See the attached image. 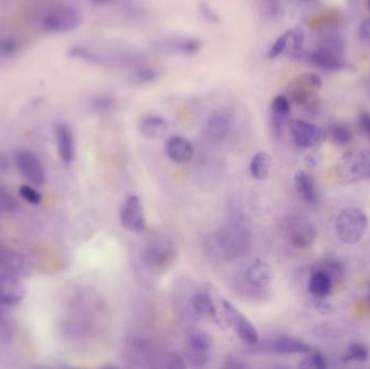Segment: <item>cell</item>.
<instances>
[{
    "label": "cell",
    "mask_w": 370,
    "mask_h": 369,
    "mask_svg": "<svg viewBox=\"0 0 370 369\" xmlns=\"http://www.w3.org/2000/svg\"><path fill=\"white\" fill-rule=\"evenodd\" d=\"M367 359V349L360 343H353L351 345L344 357L346 362H365Z\"/></svg>",
    "instance_id": "f35d334b"
},
{
    "label": "cell",
    "mask_w": 370,
    "mask_h": 369,
    "mask_svg": "<svg viewBox=\"0 0 370 369\" xmlns=\"http://www.w3.org/2000/svg\"><path fill=\"white\" fill-rule=\"evenodd\" d=\"M231 127V115L224 109L211 111L202 124V130L210 141L220 142L227 138Z\"/></svg>",
    "instance_id": "4fadbf2b"
},
{
    "label": "cell",
    "mask_w": 370,
    "mask_h": 369,
    "mask_svg": "<svg viewBox=\"0 0 370 369\" xmlns=\"http://www.w3.org/2000/svg\"><path fill=\"white\" fill-rule=\"evenodd\" d=\"M329 136L333 143L337 145H346L350 143L352 140V132L350 128L346 125L336 123V124L331 125L329 128Z\"/></svg>",
    "instance_id": "1f68e13d"
},
{
    "label": "cell",
    "mask_w": 370,
    "mask_h": 369,
    "mask_svg": "<svg viewBox=\"0 0 370 369\" xmlns=\"http://www.w3.org/2000/svg\"><path fill=\"white\" fill-rule=\"evenodd\" d=\"M290 35H292V28L283 33L276 40L274 44L272 45L271 49H270L267 57L269 59H276L277 57L284 53L285 50L288 47L289 39H290Z\"/></svg>",
    "instance_id": "d590c367"
},
{
    "label": "cell",
    "mask_w": 370,
    "mask_h": 369,
    "mask_svg": "<svg viewBox=\"0 0 370 369\" xmlns=\"http://www.w3.org/2000/svg\"><path fill=\"white\" fill-rule=\"evenodd\" d=\"M274 278L271 265L265 261L256 260L247 270V280L256 287H267Z\"/></svg>",
    "instance_id": "44dd1931"
},
{
    "label": "cell",
    "mask_w": 370,
    "mask_h": 369,
    "mask_svg": "<svg viewBox=\"0 0 370 369\" xmlns=\"http://www.w3.org/2000/svg\"><path fill=\"white\" fill-rule=\"evenodd\" d=\"M92 3L98 6L107 5V3H111L112 0H90Z\"/></svg>",
    "instance_id": "c3c4849f"
},
{
    "label": "cell",
    "mask_w": 370,
    "mask_h": 369,
    "mask_svg": "<svg viewBox=\"0 0 370 369\" xmlns=\"http://www.w3.org/2000/svg\"><path fill=\"white\" fill-rule=\"evenodd\" d=\"M368 9L370 10V0H367Z\"/></svg>",
    "instance_id": "f907efd6"
},
{
    "label": "cell",
    "mask_w": 370,
    "mask_h": 369,
    "mask_svg": "<svg viewBox=\"0 0 370 369\" xmlns=\"http://www.w3.org/2000/svg\"><path fill=\"white\" fill-rule=\"evenodd\" d=\"M198 12L206 22L211 23V24H219L221 22V19H220V15H218L217 11L206 0H202L198 3Z\"/></svg>",
    "instance_id": "74e56055"
},
{
    "label": "cell",
    "mask_w": 370,
    "mask_h": 369,
    "mask_svg": "<svg viewBox=\"0 0 370 369\" xmlns=\"http://www.w3.org/2000/svg\"><path fill=\"white\" fill-rule=\"evenodd\" d=\"M158 76L159 74L154 67L146 64H138L134 67V70L131 71L129 80L136 86H144V84L156 82Z\"/></svg>",
    "instance_id": "83f0119b"
},
{
    "label": "cell",
    "mask_w": 370,
    "mask_h": 369,
    "mask_svg": "<svg viewBox=\"0 0 370 369\" xmlns=\"http://www.w3.org/2000/svg\"><path fill=\"white\" fill-rule=\"evenodd\" d=\"M17 168L22 176L35 186H42L46 181L45 168L42 161L32 152L22 151L17 155Z\"/></svg>",
    "instance_id": "5bb4252c"
},
{
    "label": "cell",
    "mask_w": 370,
    "mask_h": 369,
    "mask_svg": "<svg viewBox=\"0 0 370 369\" xmlns=\"http://www.w3.org/2000/svg\"><path fill=\"white\" fill-rule=\"evenodd\" d=\"M360 39L370 44V18L365 19L360 23V30H358Z\"/></svg>",
    "instance_id": "bcb514c9"
},
{
    "label": "cell",
    "mask_w": 370,
    "mask_h": 369,
    "mask_svg": "<svg viewBox=\"0 0 370 369\" xmlns=\"http://www.w3.org/2000/svg\"><path fill=\"white\" fill-rule=\"evenodd\" d=\"M17 48V42L13 39H5L0 44V50H1V53H5V55H11V53H15Z\"/></svg>",
    "instance_id": "7dc6e473"
},
{
    "label": "cell",
    "mask_w": 370,
    "mask_h": 369,
    "mask_svg": "<svg viewBox=\"0 0 370 369\" xmlns=\"http://www.w3.org/2000/svg\"><path fill=\"white\" fill-rule=\"evenodd\" d=\"M300 1H302V3H312L313 0H300Z\"/></svg>",
    "instance_id": "681fc988"
},
{
    "label": "cell",
    "mask_w": 370,
    "mask_h": 369,
    "mask_svg": "<svg viewBox=\"0 0 370 369\" xmlns=\"http://www.w3.org/2000/svg\"><path fill=\"white\" fill-rule=\"evenodd\" d=\"M272 159L267 152H258L250 161V174L256 180H265L271 169Z\"/></svg>",
    "instance_id": "4316f807"
},
{
    "label": "cell",
    "mask_w": 370,
    "mask_h": 369,
    "mask_svg": "<svg viewBox=\"0 0 370 369\" xmlns=\"http://www.w3.org/2000/svg\"><path fill=\"white\" fill-rule=\"evenodd\" d=\"M321 270L325 271L331 278H339L344 274V268L340 261L328 259L323 263Z\"/></svg>",
    "instance_id": "ab89813d"
},
{
    "label": "cell",
    "mask_w": 370,
    "mask_h": 369,
    "mask_svg": "<svg viewBox=\"0 0 370 369\" xmlns=\"http://www.w3.org/2000/svg\"><path fill=\"white\" fill-rule=\"evenodd\" d=\"M321 159L323 156H321V152L313 151L306 157V166L310 169L315 168L321 164Z\"/></svg>",
    "instance_id": "f6af8a7d"
},
{
    "label": "cell",
    "mask_w": 370,
    "mask_h": 369,
    "mask_svg": "<svg viewBox=\"0 0 370 369\" xmlns=\"http://www.w3.org/2000/svg\"><path fill=\"white\" fill-rule=\"evenodd\" d=\"M82 23V13L72 6H58L48 11L42 20L44 30L53 34L73 32Z\"/></svg>",
    "instance_id": "8992f818"
},
{
    "label": "cell",
    "mask_w": 370,
    "mask_h": 369,
    "mask_svg": "<svg viewBox=\"0 0 370 369\" xmlns=\"http://www.w3.org/2000/svg\"><path fill=\"white\" fill-rule=\"evenodd\" d=\"M20 195L33 205H39L42 203V194L36 191L35 188L28 186H23L20 188Z\"/></svg>",
    "instance_id": "60d3db41"
},
{
    "label": "cell",
    "mask_w": 370,
    "mask_h": 369,
    "mask_svg": "<svg viewBox=\"0 0 370 369\" xmlns=\"http://www.w3.org/2000/svg\"><path fill=\"white\" fill-rule=\"evenodd\" d=\"M313 305L316 310L319 311V313H321V314L324 315H331L336 311L333 303H329L328 300H326L325 297H315Z\"/></svg>",
    "instance_id": "b9f144b4"
},
{
    "label": "cell",
    "mask_w": 370,
    "mask_h": 369,
    "mask_svg": "<svg viewBox=\"0 0 370 369\" xmlns=\"http://www.w3.org/2000/svg\"><path fill=\"white\" fill-rule=\"evenodd\" d=\"M270 109H271L272 129L276 136H281L285 126L288 124V118L292 113L290 100L285 94H279L272 101Z\"/></svg>",
    "instance_id": "e0dca14e"
},
{
    "label": "cell",
    "mask_w": 370,
    "mask_h": 369,
    "mask_svg": "<svg viewBox=\"0 0 370 369\" xmlns=\"http://www.w3.org/2000/svg\"><path fill=\"white\" fill-rule=\"evenodd\" d=\"M15 205L10 194L7 193L3 188H0V213L11 210Z\"/></svg>",
    "instance_id": "7bdbcfd3"
},
{
    "label": "cell",
    "mask_w": 370,
    "mask_h": 369,
    "mask_svg": "<svg viewBox=\"0 0 370 369\" xmlns=\"http://www.w3.org/2000/svg\"><path fill=\"white\" fill-rule=\"evenodd\" d=\"M215 244L224 258H238L249 249V231L240 223H227L218 231Z\"/></svg>",
    "instance_id": "7a4b0ae2"
},
{
    "label": "cell",
    "mask_w": 370,
    "mask_h": 369,
    "mask_svg": "<svg viewBox=\"0 0 370 369\" xmlns=\"http://www.w3.org/2000/svg\"><path fill=\"white\" fill-rule=\"evenodd\" d=\"M55 136L60 157L65 164H71L75 157L74 134L71 127L65 123H60L55 128Z\"/></svg>",
    "instance_id": "d6986e66"
},
{
    "label": "cell",
    "mask_w": 370,
    "mask_h": 369,
    "mask_svg": "<svg viewBox=\"0 0 370 369\" xmlns=\"http://www.w3.org/2000/svg\"><path fill=\"white\" fill-rule=\"evenodd\" d=\"M175 259V248L169 240H154L146 246L143 251L144 262L157 272L167 270Z\"/></svg>",
    "instance_id": "30bf717a"
},
{
    "label": "cell",
    "mask_w": 370,
    "mask_h": 369,
    "mask_svg": "<svg viewBox=\"0 0 370 369\" xmlns=\"http://www.w3.org/2000/svg\"><path fill=\"white\" fill-rule=\"evenodd\" d=\"M168 132V123L158 115H148L140 123V132L148 140H158Z\"/></svg>",
    "instance_id": "ffe728a7"
},
{
    "label": "cell",
    "mask_w": 370,
    "mask_h": 369,
    "mask_svg": "<svg viewBox=\"0 0 370 369\" xmlns=\"http://www.w3.org/2000/svg\"><path fill=\"white\" fill-rule=\"evenodd\" d=\"M368 299H369V301H370V295H369V297H368Z\"/></svg>",
    "instance_id": "f5cc1de1"
},
{
    "label": "cell",
    "mask_w": 370,
    "mask_h": 369,
    "mask_svg": "<svg viewBox=\"0 0 370 369\" xmlns=\"http://www.w3.org/2000/svg\"><path fill=\"white\" fill-rule=\"evenodd\" d=\"M321 84V77L315 73L298 75L287 84V97L300 107L311 109L319 99Z\"/></svg>",
    "instance_id": "5b68a950"
},
{
    "label": "cell",
    "mask_w": 370,
    "mask_h": 369,
    "mask_svg": "<svg viewBox=\"0 0 370 369\" xmlns=\"http://www.w3.org/2000/svg\"><path fill=\"white\" fill-rule=\"evenodd\" d=\"M116 105V100L109 94H99L91 100L90 107L96 113H109Z\"/></svg>",
    "instance_id": "836d02e7"
},
{
    "label": "cell",
    "mask_w": 370,
    "mask_h": 369,
    "mask_svg": "<svg viewBox=\"0 0 370 369\" xmlns=\"http://www.w3.org/2000/svg\"><path fill=\"white\" fill-rule=\"evenodd\" d=\"M192 307L196 314L211 317L218 325H222V320L220 318L218 313L217 305L213 303V297L208 291L196 294L192 299Z\"/></svg>",
    "instance_id": "603a6c76"
},
{
    "label": "cell",
    "mask_w": 370,
    "mask_h": 369,
    "mask_svg": "<svg viewBox=\"0 0 370 369\" xmlns=\"http://www.w3.org/2000/svg\"><path fill=\"white\" fill-rule=\"evenodd\" d=\"M331 288H333V278L321 269L316 270L308 280V291L314 296V298L328 296Z\"/></svg>",
    "instance_id": "cb8c5ba5"
},
{
    "label": "cell",
    "mask_w": 370,
    "mask_h": 369,
    "mask_svg": "<svg viewBox=\"0 0 370 369\" xmlns=\"http://www.w3.org/2000/svg\"><path fill=\"white\" fill-rule=\"evenodd\" d=\"M186 345L196 348V349L202 350V351L209 352L211 347H213V339L207 332L196 330V332L190 334Z\"/></svg>",
    "instance_id": "d6a6232c"
},
{
    "label": "cell",
    "mask_w": 370,
    "mask_h": 369,
    "mask_svg": "<svg viewBox=\"0 0 370 369\" xmlns=\"http://www.w3.org/2000/svg\"><path fill=\"white\" fill-rule=\"evenodd\" d=\"M158 47L173 55H194L200 53L202 42L195 37H171L159 42Z\"/></svg>",
    "instance_id": "ac0fdd59"
},
{
    "label": "cell",
    "mask_w": 370,
    "mask_h": 369,
    "mask_svg": "<svg viewBox=\"0 0 370 369\" xmlns=\"http://www.w3.org/2000/svg\"><path fill=\"white\" fill-rule=\"evenodd\" d=\"M304 42V30L300 26L292 28V35L289 39V51L294 57H298L301 55Z\"/></svg>",
    "instance_id": "e575fe53"
},
{
    "label": "cell",
    "mask_w": 370,
    "mask_h": 369,
    "mask_svg": "<svg viewBox=\"0 0 370 369\" xmlns=\"http://www.w3.org/2000/svg\"><path fill=\"white\" fill-rule=\"evenodd\" d=\"M300 368L304 369H325L327 362L324 355L319 352H310V354L299 365Z\"/></svg>",
    "instance_id": "8d00e7d4"
},
{
    "label": "cell",
    "mask_w": 370,
    "mask_h": 369,
    "mask_svg": "<svg viewBox=\"0 0 370 369\" xmlns=\"http://www.w3.org/2000/svg\"><path fill=\"white\" fill-rule=\"evenodd\" d=\"M121 226L128 232L140 234L146 228V215H144L143 205L136 195L129 196L121 206Z\"/></svg>",
    "instance_id": "8fae6325"
},
{
    "label": "cell",
    "mask_w": 370,
    "mask_h": 369,
    "mask_svg": "<svg viewBox=\"0 0 370 369\" xmlns=\"http://www.w3.org/2000/svg\"><path fill=\"white\" fill-rule=\"evenodd\" d=\"M288 128L294 144L301 149H314L327 139V132L321 127L301 119L289 120Z\"/></svg>",
    "instance_id": "52a82bcc"
},
{
    "label": "cell",
    "mask_w": 370,
    "mask_h": 369,
    "mask_svg": "<svg viewBox=\"0 0 370 369\" xmlns=\"http://www.w3.org/2000/svg\"><path fill=\"white\" fill-rule=\"evenodd\" d=\"M336 174L341 184L358 183L370 179V150L351 152L339 161Z\"/></svg>",
    "instance_id": "277c9868"
},
{
    "label": "cell",
    "mask_w": 370,
    "mask_h": 369,
    "mask_svg": "<svg viewBox=\"0 0 370 369\" xmlns=\"http://www.w3.org/2000/svg\"><path fill=\"white\" fill-rule=\"evenodd\" d=\"M261 353H271L277 355L306 354L310 353L311 348L306 342L294 338L281 337L267 340L254 345Z\"/></svg>",
    "instance_id": "7c38bea8"
},
{
    "label": "cell",
    "mask_w": 370,
    "mask_h": 369,
    "mask_svg": "<svg viewBox=\"0 0 370 369\" xmlns=\"http://www.w3.org/2000/svg\"><path fill=\"white\" fill-rule=\"evenodd\" d=\"M368 228V218L363 210L354 207L342 209L335 222V230L340 242L354 245L362 240Z\"/></svg>",
    "instance_id": "3957f363"
},
{
    "label": "cell",
    "mask_w": 370,
    "mask_h": 369,
    "mask_svg": "<svg viewBox=\"0 0 370 369\" xmlns=\"http://www.w3.org/2000/svg\"><path fill=\"white\" fill-rule=\"evenodd\" d=\"M0 268L6 270V273H11V274L17 276L19 273L24 272L26 263L23 255L10 249L0 248Z\"/></svg>",
    "instance_id": "d4e9b609"
},
{
    "label": "cell",
    "mask_w": 370,
    "mask_h": 369,
    "mask_svg": "<svg viewBox=\"0 0 370 369\" xmlns=\"http://www.w3.org/2000/svg\"><path fill=\"white\" fill-rule=\"evenodd\" d=\"M344 53L346 42L342 36L336 33H331L321 38L319 46L308 55V60L321 70L335 72L346 67Z\"/></svg>",
    "instance_id": "6da1fadb"
},
{
    "label": "cell",
    "mask_w": 370,
    "mask_h": 369,
    "mask_svg": "<svg viewBox=\"0 0 370 369\" xmlns=\"http://www.w3.org/2000/svg\"><path fill=\"white\" fill-rule=\"evenodd\" d=\"M287 237L292 246L298 249L311 247L316 240V228L311 221L300 216L289 217L285 223Z\"/></svg>",
    "instance_id": "ba28073f"
},
{
    "label": "cell",
    "mask_w": 370,
    "mask_h": 369,
    "mask_svg": "<svg viewBox=\"0 0 370 369\" xmlns=\"http://www.w3.org/2000/svg\"><path fill=\"white\" fill-rule=\"evenodd\" d=\"M167 156L177 164L188 163L194 156V147L192 142L182 136H173L165 144Z\"/></svg>",
    "instance_id": "2e32d148"
},
{
    "label": "cell",
    "mask_w": 370,
    "mask_h": 369,
    "mask_svg": "<svg viewBox=\"0 0 370 369\" xmlns=\"http://www.w3.org/2000/svg\"><path fill=\"white\" fill-rule=\"evenodd\" d=\"M184 355L188 364L196 368H202L209 362V352L202 351L188 345H185Z\"/></svg>",
    "instance_id": "4dcf8cb0"
},
{
    "label": "cell",
    "mask_w": 370,
    "mask_h": 369,
    "mask_svg": "<svg viewBox=\"0 0 370 369\" xmlns=\"http://www.w3.org/2000/svg\"><path fill=\"white\" fill-rule=\"evenodd\" d=\"M368 89H369V91H370V80H369V84H368Z\"/></svg>",
    "instance_id": "816d5d0a"
},
{
    "label": "cell",
    "mask_w": 370,
    "mask_h": 369,
    "mask_svg": "<svg viewBox=\"0 0 370 369\" xmlns=\"http://www.w3.org/2000/svg\"><path fill=\"white\" fill-rule=\"evenodd\" d=\"M294 186L306 203L314 205L319 201V193L313 177L306 171H299L294 176Z\"/></svg>",
    "instance_id": "7402d4cb"
},
{
    "label": "cell",
    "mask_w": 370,
    "mask_h": 369,
    "mask_svg": "<svg viewBox=\"0 0 370 369\" xmlns=\"http://www.w3.org/2000/svg\"><path fill=\"white\" fill-rule=\"evenodd\" d=\"M126 354L131 362L140 363L141 365H144L146 363L150 367L152 366V363L154 361L151 349L146 345V342L141 341V340L129 343Z\"/></svg>",
    "instance_id": "484cf974"
},
{
    "label": "cell",
    "mask_w": 370,
    "mask_h": 369,
    "mask_svg": "<svg viewBox=\"0 0 370 369\" xmlns=\"http://www.w3.org/2000/svg\"><path fill=\"white\" fill-rule=\"evenodd\" d=\"M24 296L25 288L19 276L11 273L0 276V305H17Z\"/></svg>",
    "instance_id": "9a60e30c"
},
{
    "label": "cell",
    "mask_w": 370,
    "mask_h": 369,
    "mask_svg": "<svg viewBox=\"0 0 370 369\" xmlns=\"http://www.w3.org/2000/svg\"><path fill=\"white\" fill-rule=\"evenodd\" d=\"M257 8L262 18L269 20L279 18L283 12L281 0H257Z\"/></svg>",
    "instance_id": "f1b7e54d"
},
{
    "label": "cell",
    "mask_w": 370,
    "mask_h": 369,
    "mask_svg": "<svg viewBox=\"0 0 370 369\" xmlns=\"http://www.w3.org/2000/svg\"><path fill=\"white\" fill-rule=\"evenodd\" d=\"M222 307L227 320L234 326L237 336L245 345H249V347H254L257 345L259 342V334H258L257 328L254 327V325L230 301L223 300Z\"/></svg>",
    "instance_id": "9c48e42d"
},
{
    "label": "cell",
    "mask_w": 370,
    "mask_h": 369,
    "mask_svg": "<svg viewBox=\"0 0 370 369\" xmlns=\"http://www.w3.org/2000/svg\"><path fill=\"white\" fill-rule=\"evenodd\" d=\"M358 125L362 132L370 139V114L367 111H362L358 115Z\"/></svg>",
    "instance_id": "ee69618b"
},
{
    "label": "cell",
    "mask_w": 370,
    "mask_h": 369,
    "mask_svg": "<svg viewBox=\"0 0 370 369\" xmlns=\"http://www.w3.org/2000/svg\"><path fill=\"white\" fill-rule=\"evenodd\" d=\"M151 367H154V368L180 369L184 368L185 363L184 359L179 357L178 354L167 353V354L154 357Z\"/></svg>",
    "instance_id": "f546056e"
}]
</instances>
